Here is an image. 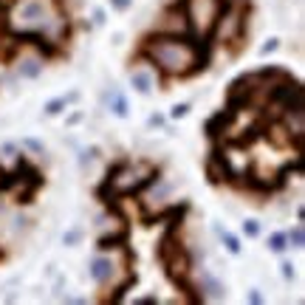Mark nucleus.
<instances>
[{"mask_svg":"<svg viewBox=\"0 0 305 305\" xmlns=\"http://www.w3.org/2000/svg\"><path fill=\"white\" fill-rule=\"evenodd\" d=\"M130 88H133L136 93L147 96V93L153 91V74H150V71H142V68L130 71Z\"/></svg>","mask_w":305,"mask_h":305,"instance_id":"ddd939ff","label":"nucleus"},{"mask_svg":"<svg viewBox=\"0 0 305 305\" xmlns=\"http://www.w3.org/2000/svg\"><path fill=\"white\" fill-rule=\"evenodd\" d=\"M125 243H130V226L128 223H121L116 232H105L99 234V240H96V249L99 252H119Z\"/></svg>","mask_w":305,"mask_h":305,"instance_id":"9d476101","label":"nucleus"},{"mask_svg":"<svg viewBox=\"0 0 305 305\" xmlns=\"http://www.w3.org/2000/svg\"><path fill=\"white\" fill-rule=\"evenodd\" d=\"M161 181V167L150 161H130V158H119V161L107 164L105 178L96 187V198L102 204L113 198H139L150 187H156Z\"/></svg>","mask_w":305,"mask_h":305,"instance_id":"f03ea898","label":"nucleus"},{"mask_svg":"<svg viewBox=\"0 0 305 305\" xmlns=\"http://www.w3.org/2000/svg\"><path fill=\"white\" fill-rule=\"evenodd\" d=\"M85 240V229L82 226H74V229H68V232L63 234V246H79V243Z\"/></svg>","mask_w":305,"mask_h":305,"instance_id":"a211bd4d","label":"nucleus"},{"mask_svg":"<svg viewBox=\"0 0 305 305\" xmlns=\"http://www.w3.org/2000/svg\"><path fill=\"white\" fill-rule=\"evenodd\" d=\"M107 107H110V113L116 119H128L130 116V105H128V96L121 91H110L107 93Z\"/></svg>","mask_w":305,"mask_h":305,"instance_id":"f8f14e48","label":"nucleus"},{"mask_svg":"<svg viewBox=\"0 0 305 305\" xmlns=\"http://www.w3.org/2000/svg\"><path fill=\"white\" fill-rule=\"evenodd\" d=\"M17 6H20V15H17L20 29L51 31L57 26L59 15H65V12H57V9L51 6V3H45V0H20Z\"/></svg>","mask_w":305,"mask_h":305,"instance_id":"39448f33","label":"nucleus"},{"mask_svg":"<svg viewBox=\"0 0 305 305\" xmlns=\"http://www.w3.org/2000/svg\"><path fill=\"white\" fill-rule=\"evenodd\" d=\"M164 125H167V116H164V113H150V119H147L150 130H161Z\"/></svg>","mask_w":305,"mask_h":305,"instance_id":"5701e85b","label":"nucleus"},{"mask_svg":"<svg viewBox=\"0 0 305 305\" xmlns=\"http://www.w3.org/2000/svg\"><path fill=\"white\" fill-rule=\"evenodd\" d=\"M110 3V9L113 12H119V15H125V12H130L133 9V0H107Z\"/></svg>","mask_w":305,"mask_h":305,"instance_id":"393cba45","label":"nucleus"},{"mask_svg":"<svg viewBox=\"0 0 305 305\" xmlns=\"http://www.w3.org/2000/svg\"><path fill=\"white\" fill-rule=\"evenodd\" d=\"M277 48H280V40H277V37H269V40L260 45V54L263 57H269V54H274Z\"/></svg>","mask_w":305,"mask_h":305,"instance_id":"b1692460","label":"nucleus"},{"mask_svg":"<svg viewBox=\"0 0 305 305\" xmlns=\"http://www.w3.org/2000/svg\"><path fill=\"white\" fill-rule=\"evenodd\" d=\"M190 110H192V105H190V102H175V105L170 107V119H172V121L184 119V116L190 113Z\"/></svg>","mask_w":305,"mask_h":305,"instance_id":"4be33fe9","label":"nucleus"},{"mask_svg":"<svg viewBox=\"0 0 305 305\" xmlns=\"http://www.w3.org/2000/svg\"><path fill=\"white\" fill-rule=\"evenodd\" d=\"M133 302H136V305H156L158 297H136Z\"/></svg>","mask_w":305,"mask_h":305,"instance_id":"2f4dec72","label":"nucleus"},{"mask_svg":"<svg viewBox=\"0 0 305 305\" xmlns=\"http://www.w3.org/2000/svg\"><path fill=\"white\" fill-rule=\"evenodd\" d=\"M23 147L34 150L37 156H45V144H43V142H37V139H23Z\"/></svg>","mask_w":305,"mask_h":305,"instance_id":"bb28decb","label":"nucleus"},{"mask_svg":"<svg viewBox=\"0 0 305 305\" xmlns=\"http://www.w3.org/2000/svg\"><path fill=\"white\" fill-rule=\"evenodd\" d=\"M43 59L37 57V54H17L15 59V74L20 79H37L43 74Z\"/></svg>","mask_w":305,"mask_h":305,"instance_id":"1a4fd4ad","label":"nucleus"},{"mask_svg":"<svg viewBox=\"0 0 305 305\" xmlns=\"http://www.w3.org/2000/svg\"><path fill=\"white\" fill-rule=\"evenodd\" d=\"M246 299H249V302H252V305H260V302H263V294H260V291H257V288H249Z\"/></svg>","mask_w":305,"mask_h":305,"instance_id":"c756f323","label":"nucleus"},{"mask_svg":"<svg viewBox=\"0 0 305 305\" xmlns=\"http://www.w3.org/2000/svg\"><path fill=\"white\" fill-rule=\"evenodd\" d=\"M266 246H269V252H274V255H285V252H288V237H285V232H271Z\"/></svg>","mask_w":305,"mask_h":305,"instance_id":"2eb2a0df","label":"nucleus"},{"mask_svg":"<svg viewBox=\"0 0 305 305\" xmlns=\"http://www.w3.org/2000/svg\"><path fill=\"white\" fill-rule=\"evenodd\" d=\"M20 0H0V15H12Z\"/></svg>","mask_w":305,"mask_h":305,"instance_id":"c85d7f7f","label":"nucleus"},{"mask_svg":"<svg viewBox=\"0 0 305 305\" xmlns=\"http://www.w3.org/2000/svg\"><path fill=\"white\" fill-rule=\"evenodd\" d=\"M48 3L57 9V12H65V0H48Z\"/></svg>","mask_w":305,"mask_h":305,"instance_id":"473e14b6","label":"nucleus"},{"mask_svg":"<svg viewBox=\"0 0 305 305\" xmlns=\"http://www.w3.org/2000/svg\"><path fill=\"white\" fill-rule=\"evenodd\" d=\"M280 269H283V280H288V283L297 277V266H294L291 260H283V263H280Z\"/></svg>","mask_w":305,"mask_h":305,"instance_id":"a878e982","label":"nucleus"},{"mask_svg":"<svg viewBox=\"0 0 305 305\" xmlns=\"http://www.w3.org/2000/svg\"><path fill=\"white\" fill-rule=\"evenodd\" d=\"M136 59H144L167 79H192L204 74L195 54V34L187 31H150L142 37Z\"/></svg>","mask_w":305,"mask_h":305,"instance_id":"f257e3e1","label":"nucleus"},{"mask_svg":"<svg viewBox=\"0 0 305 305\" xmlns=\"http://www.w3.org/2000/svg\"><path fill=\"white\" fill-rule=\"evenodd\" d=\"M17 175V190H15V204L17 206H31L37 198V192L45 187V175L40 172V167L37 164L29 161V156L26 153H17L15 156V170H12Z\"/></svg>","mask_w":305,"mask_h":305,"instance_id":"7ed1b4c3","label":"nucleus"},{"mask_svg":"<svg viewBox=\"0 0 305 305\" xmlns=\"http://www.w3.org/2000/svg\"><path fill=\"white\" fill-rule=\"evenodd\" d=\"M195 285H198L204 302H206V299H212V302L226 299V285L220 283L215 274H209V271H201V280H195Z\"/></svg>","mask_w":305,"mask_h":305,"instance_id":"6e6552de","label":"nucleus"},{"mask_svg":"<svg viewBox=\"0 0 305 305\" xmlns=\"http://www.w3.org/2000/svg\"><path fill=\"white\" fill-rule=\"evenodd\" d=\"M285 237H288V249H297V252H302V249H305V226H302V223L291 226L288 232H285Z\"/></svg>","mask_w":305,"mask_h":305,"instance_id":"dca6fc26","label":"nucleus"},{"mask_svg":"<svg viewBox=\"0 0 305 305\" xmlns=\"http://www.w3.org/2000/svg\"><path fill=\"white\" fill-rule=\"evenodd\" d=\"M215 232H218V237H220V243H223V249H226L229 255H240L243 252V246H240V237L234 232H229V229H223V226H215Z\"/></svg>","mask_w":305,"mask_h":305,"instance_id":"4468645a","label":"nucleus"},{"mask_svg":"<svg viewBox=\"0 0 305 305\" xmlns=\"http://www.w3.org/2000/svg\"><path fill=\"white\" fill-rule=\"evenodd\" d=\"M237 116H240V113L229 110L226 105L220 107V110H215V113L204 121V136H206V142H209V144L223 142V136H226V133H229V128H232L234 121H237Z\"/></svg>","mask_w":305,"mask_h":305,"instance_id":"423d86ee","label":"nucleus"},{"mask_svg":"<svg viewBox=\"0 0 305 305\" xmlns=\"http://www.w3.org/2000/svg\"><path fill=\"white\" fill-rule=\"evenodd\" d=\"M297 220H299V223L305 220V209H302V206H297Z\"/></svg>","mask_w":305,"mask_h":305,"instance_id":"72a5a7b5","label":"nucleus"},{"mask_svg":"<svg viewBox=\"0 0 305 305\" xmlns=\"http://www.w3.org/2000/svg\"><path fill=\"white\" fill-rule=\"evenodd\" d=\"M240 6H252V0H215V12H229Z\"/></svg>","mask_w":305,"mask_h":305,"instance_id":"aec40b11","label":"nucleus"},{"mask_svg":"<svg viewBox=\"0 0 305 305\" xmlns=\"http://www.w3.org/2000/svg\"><path fill=\"white\" fill-rule=\"evenodd\" d=\"M107 20V15H105V9H93V23L96 26H102V23Z\"/></svg>","mask_w":305,"mask_h":305,"instance_id":"7c9ffc66","label":"nucleus"},{"mask_svg":"<svg viewBox=\"0 0 305 305\" xmlns=\"http://www.w3.org/2000/svg\"><path fill=\"white\" fill-rule=\"evenodd\" d=\"M237 167L232 164V156H229L226 144H209V153L204 158V175L212 187H234L237 184Z\"/></svg>","mask_w":305,"mask_h":305,"instance_id":"20e7f679","label":"nucleus"},{"mask_svg":"<svg viewBox=\"0 0 305 305\" xmlns=\"http://www.w3.org/2000/svg\"><path fill=\"white\" fill-rule=\"evenodd\" d=\"M68 105H71V102H68V96H54V99H48L43 105V113L45 116H59L63 110H68Z\"/></svg>","mask_w":305,"mask_h":305,"instance_id":"f3484780","label":"nucleus"},{"mask_svg":"<svg viewBox=\"0 0 305 305\" xmlns=\"http://www.w3.org/2000/svg\"><path fill=\"white\" fill-rule=\"evenodd\" d=\"M88 274H91V280L99 285V288L110 285V283H113V277H116V263H113V257H107V252H99V255L88 263Z\"/></svg>","mask_w":305,"mask_h":305,"instance_id":"0eeeda50","label":"nucleus"},{"mask_svg":"<svg viewBox=\"0 0 305 305\" xmlns=\"http://www.w3.org/2000/svg\"><path fill=\"white\" fill-rule=\"evenodd\" d=\"M79 121H85V113L82 110H74L71 116H65V128H77Z\"/></svg>","mask_w":305,"mask_h":305,"instance_id":"cd10ccee","label":"nucleus"},{"mask_svg":"<svg viewBox=\"0 0 305 305\" xmlns=\"http://www.w3.org/2000/svg\"><path fill=\"white\" fill-rule=\"evenodd\" d=\"M99 156H102L99 147H85L82 153H79V167H88V164H93Z\"/></svg>","mask_w":305,"mask_h":305,"instance_id":"412c9836","label":"nucleus"},{"mask_svg":"<svg viewBox=\"0 0 305 305\" xmlns=\"http://www.w3.org/2000/svg\"><path fill=\"white\" fill-rule=\"evenodd\" d=\"M136 283H139V274H136V269H133V271H128V274H125V280H121L119 285H113V291H110V294H105V297H102V302H125L128 291L136 288Z\"/></svg>","mask_w":305,"mask_h":305,"instance_id":"9b49d317","label":"nucleus"},{"mask_svg":"<svg viewBox=\"0 0 305 305\" xmlns=\"http://www.w3.org/2000/svg\"><path fill=\"white\" fill-rule=\"evenodd\" d=\"M240 232L246 234L249 240L260 237V220H257V218H246V220H243V226H240Z\"/></svg>","mask_w":305,"mask_h":305,"instance_id":"6ab92c4d","label":"nucleus"}]
</instances>
